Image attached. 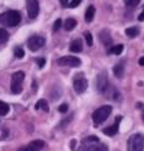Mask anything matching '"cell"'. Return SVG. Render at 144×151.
Returning <instances> with one entry per match:
<instances>
[{
    "instance_id": "cell-1",
    "label": "cell",
    "mask_w": 144,
    "mask_h": 151,
    "mask_svg": "<svg viewBox=\"0 0 144 151\" xmlns=\"http://www.w3.org/2000/svg\"><path fill=\"white\" fill-rule=\"evenodd\" d=\"M21 20L20 13L17 10H9V12L0 15V24L4 26H17Z\"/></svg>"
},
{
    "instance_id": "cell-2",
    "label": "cell",
    "mask_w": 144,
    "mask_h": 151,
    "mask_svg": "<svg viewBox=\"0 0 144 151\" xmlns=\"http://www.w3.org/2000/svg\"><path fill=\"white\" fill-rule=\"evenodd\" d=\"M111 111H113V109H111V106H109V105L100 106L99 109H97L93 112V115H92L93 122L95 124V125H100V124H103L106 119L110 116Z\"/></svg>"
},
{
    "instance_id": "cell-3",
    "label": "cell",
    "mask_w": 144,
    "mask_h": 151,
    "mask_svg": "<svg viewBox=\"0 0 144 151\" xmlns=\"http://www.w3.org/2000/svg\"><path fill=\"white\" fill-rule=\"evenodd\" d=\"M128 151H144V135L133 134L127 142Z\"/></svg>"
},
{
    "instance_id": "cell-4",
    "label": "cell",
    "mask_w": 144,
    "mask_h": 151,
    "mask_svg": "<svg viewBox=\"0 0 144 151\" xmlns=\"http://www.w3.org/2000/svg\"><path fill=\"white\" fill-rule=\"evenodd\" d=\"M25 79V74L23 71H17L13 74L12 76V93L13 94H20L21 90H23V84Z\"/></svg>"
},
{
    "instance_id": "cell-5",
    "label": "cell",
    "mask_w": 144,
    "mask_h": 151,
    "mask_svg": "<svg viewBox=\"0 0 144 151\" xmlns=\"http://www.w3.org/2000/svg\"><path fill=\"white\" fill-rule=\"evenodd\" d=\"M56 65L59 66H69V68H78L82 65V60L78 56H62L56 60Z\"/></svg>"
},
{
    "instance_id": "cell-6",
    "label": "cell",
    "mask_w": 144,
    "mask_h": 151,
    "mask_svg": "<svg viewBox=\"0 0 144 151\" xmlns=\"http://www.w3.org/2000/svg\"><path fill=\"white\" fill-rule=\"evenodd\" d=\"M73 86H74V91H75L77 94H83L84 91L88 89V81H87V79L84 78L83 74H78L74 76Z\"/></svg>"
},
{
    "instance_id": "cell-7",
    "label": "cell",
    "mask_w": 144,
    "mask_h": 151,
    "mask_svg": "<svg viewBox=\"0 0 144 151\" xmlns=\"http://www.w3.org/2000/svg\"><path fill=\"white\" fill-rule=\"evenodd\" d=\"M44 44H45V39L39 35L31 36L28 40V47L30 51H38L39 49H41V47L44 46Z\"/></svg>"
},
{
    "instance_id": "cell-8",
    "label": "cell",
    "mask_w": 144,
    "mask_h": 151,
    "mask_svg": "<svg viewBox=\"0 0 144 151\" xmlns=\"http://www.w3.org/2000/svg\"><path fill=\"white\" fill-rule=\"evenodd\" d=\"M108 85H109L108 74H106V71H102L97 76V79H95V88H97V90L99 91V93L103 94Z\"/></svg>"
},
{
    "instance_id": "cell-9",
    "label": "cell",
    "mask_w": 144,
    "mask_h": 151,
    "mask_svg": "<svg viewBox=\"0 0 144 151\" xmlns=\"http://www.w3.org/2000/svg\"><path fill=\"white\" fill-rule=\"evenodd\" d=\"M26 9L30 19H35L39 14V3L38 0H26Z\"/></svg>"
},
{
    "instance_id": "cell-10",
    "label": "cell",
    "mask_w": 144,
    "mask_h": 151,
    "mask_svg": "<svg viewBox=\"0 0 144 151\" xmlns=\"http://www.w3.org/2000/svg\"><path fill=\"white\" fill-rule=\"evenodd\" d=\"M44 146H45V142L43 140H33L26 146L20 147L18 151H40L44 149Z\"/></svg>"
},
{
    "instance_id": "cell-11",
    "label": "cell",
    "mask_w": 144,
    "mask_h": 151,
    "mask_svg": "<svg viewBox=\"0 0 144 151\" xmlns=\"http://www.w3.org/2000/svg\"><path fill=\"white\" fill-rule=\"evenodd\" d=\"M120 121H122V116H118V119H115V122L113 124V125L103 129V134H105L106 136H110V137L115 136L119 131V122Z\"/></svg>"
},
{
    "instance_id": "cell-12",
    "label": "cell",
    "mask_w": 144,
    "mask_h": 151,
    "mask_svg": "<svg viewBox=\"0 0 144 151\" xmlns=\"http://www.w3.org/2000/svg\"><path fill=\"white\" fill-rule=\"evenodd\" d=\"M106 98H109V99H111V100H114V101H119L120 99H122V95H120V93L118 90H117L113 85H108L106 86V89L104 90V93H103Z\"/></svg>"
},
{
    "instance_id": "cell-13",
    "label": "cell",
    "mask_w": 144,
    "mask_h": 151,
    "mask_svg": "<svg viewBox=\"0 0 144 151\" xmlns=\"http://www.w3.org/2000/svg\"><path fill=\"white\" fill-rule=\"evenodd\" d=\"M99 39L100 41H102V44L104 46H111L113 45V39H111V36H110V33L108 30H102L100 31V34H99Z\"/></svg>"
},
{
    "instance_id": "cell-14",
    "label": "cell",
    "mask_w": 144,
    "mask_h": 151,
    "mask_svg": "<svg viewBox=\"0 0 144 151\" xmlns=\"http://www.w3.org/2000/svg\"><path fill=\"white\" fill-rule=\"evenodd\" d=\"M124 70H125V66H124V61H120L118 63L117 65L113 68V73L115 75V78L118 79H122L124 76Z\"/></svg>"
},
{
    "instance_id": "cell-15",
    "label": "cell",
    "mask_w": 144,
    "mask_h": 151,
    "mask_svg": "<svg viewBox=\"0 0 144 151\" xmlns=\"http://www.w3.org/2000/svg\"><path fill=\"white\" fill-rule=\"evenodd\" d=\"M70 51L72 52H80L83 50V42L82 40L79 39V37H77V39H74L72 42H70Z\"/></svg>"
},
{
    "instance_id": "cell-16",
    "label": "cell",
    "mask_w": 144,
    "mask_h": 151,
    "mask_svg": "<svg viewBox=\"0 0 144 151\" xmlns=\"http://www.w3.org/2000/svg\"><path fill=\"white\" fill-rule=\"evenodd\" d=\"M94 15H95V8H94V5H90V6H88V9L85 10V21L87 23H92L93 19H94Z\"/></svg>"
},
{
    "instance_id": "cell-17",
    "label": "cell",
    "mask_w": 144,
    "mask_h": 151,
    "mask_svg": "<svg viewBox=\"0 0 144 151\" xmlns=\"http://www.w3.org/2000/svg\"><path fill=\"white\" fill-rule=\"evenodd\" d=\"M77 20L75 19H73V18H68L65 20V23H64V29H65L67 31H72L74 28L77 26Z\"/></svg>"
},
{
    "instance_id": "cell-18",
    "label": "cell",
    "mask_w": 144,
    "mask_h": 151,
    "mask_svg": "<svg viewBox=\"0 0 144 151\" xmlns=\"http://www.w3.org/2000/svg\"><path fill=\"white\" fill-rule=\"evenodd\" d=\"M139 33H140V30L138 26H130V28L125 29V34L129 37H135V36L139 35Z\"/></svg>"
},
{
    "instance_id": "cell-19",
    "label": "cell",
    "mask_w": 144,
    "mask_h": 151,
    "mask_svg": "<svg viewBox=\"0 0 144 151\" xmlns=\"http://www.w3.org/2000/svg\"><path fill=\"white\" fill-rule=\"evenodd\" d=\"M35 109L38 110V109H41V110H44V111H49V105H48V102H46V100H44V99H41V100H39L38 102L35 104Z\"/></svg>"
},
{
    "instance_id": "cell-20",
    "label": "cell",
    "mask_w": 144,
    "mask_h": 151,
    "mask_svg": "<svg viewBox=\"0 0 144 151\" xmlns=\"http://www.w3.org/2000/svg\"><path fill=\"white\" fill-rule=\"evenodd\" d=\"M99 142V139L97 137V136H94V135H90V136H88V137H85V139H83L82 140V144L83 145H92V144H98Z\"/></svg>"
},
{
    "instance_id": "cell-21",
    "label": "cell",
    "mask_w": 144,
    "mask_h": 151,
    "mask_svg": "<svg viewBox=\"0 0 144 151\" xmlns=\"http://www.w3.org/2000/svg\"><path fill=\"white\" fill-rule=\"evenodd\" d=\"M124 50V45L123 44H118V45H113L110 49V52L114 54V55H120Z\"/></svg>"
},
{
    "instance_id": "cell-22",
    "label": "cell",
    "mask_w": 144,
    "mask_h": 151,
    "mask_svg": "<svg viewBox=\"0 0 144 151\" xmlns=\"http://www.w3.org/2000/svg\"><path fill=\"white\" fill-rule=\"evenodd\" d=\"M8 39H9V33L5 29L0 28V44H4V42H7Z\"/></svg>"
},
{
    "instance_id": "cell-23",
    "label": "cell",
    "mask_w": 144,
    "mask_h": 151,
    "mask_svg": "<svg viewBox=\"0 0 144 151\" xmlns=\"http://www.w3.org/2000/svg\"><path fill=\"white\" fill-rule=\"evenodd\" d=\"M8 112H9V105L4 101H0V115L4 116V115H7Z\"/></svg>"
},
{
    "instance_id": "cell-24",
    "label": "cell",
    "mask_w": 144,
    "mask_h": 151,
    "mask_svg": "<svg viewBox=\"0 0 144 151\" xmlns=\"http://www.w3.org/2000/svg\"><path fill=\"white\" fill-rule=\"evenodd\" d=\"M84 39L87 41V45L88 46H93V36H92V33L90 31H84Z\"/></svg>"
},
{
    "instance_id": "cell-25",
    "label": "cell",
    "mask_w": 144,
    "mask_h": 151,
    "mask_svg": "<svg viewBox=\"0 0 144 151\" xmlns=\"http://www.w3.org/2000/svg\"><path fill=\"white\" fill-rule=\"evenodd\" d=\"M140 3V0H124V4L127 6L129 8H134V6H138Z\"/></svg>"
},
{
    "instance_id": "cell-26",
    "label": "cell",
    "mask_w": 144,
    "mask_h": 151,
    "mask_svg": "<svg viewBox=\"0 0 144 151\" xmlns=\"http://www.w3.org/2000/svg\"><path fill=\"white\" fill-rule=\"evenodd\" d=\"M14 54H15V56H17L18 59H23L24 58V55H25V52H24V50L21 49V47H15V51H14Z\"/></svg>"
},
{
    "instance_id": "cell-27",
    "label": "cell",
    "mask_w": 144,
    "mask_h": 151,
    "mask_svg": "<svg viewBox=\"0 0 144 151\" xmlns=\"http://www.w3.org/2000/svg\"><path fill=\"white\" fill-rule=\"evenodd\" d=\"M80 3H82V0H72V1H70V3H69V4L67 5V6H68V8H72V9H73V8H77L78 5L80 4Z\"/></svg>"
},
{
    "instance_id": "cell-28",
    "label": "cell",
    "mask_w": 144,
    "mask_h": 151,
    "mask_svg": "<svg viewBox=\"0 0 144 151\" xmlns=\"http://www.w3.org/2000/svg\"><path fill=\"white\" fill-rule=\"evenodd\" d=\"M60 26H62V20L60 19H56V21L54 23V26H53V31H58L60 29Z\"/></svg>"
},
{
    "instance_id": "cell-29",
    "label": "cell",
    "mask_w": 144,
    "mask_h": 151,
    "mask_svg": "<svg viewBox=\"0 0 144 151\" xmlns=\"http://www.w3.org/2000/svg\"><path fill=\"white\" fill-rule=\"evenodd\" d=\"M68 109H69V107H68V104H63V105L59 106V109H58V110H59L60 112H67Z\"/></svg>"
},
{
    "instance_id": "cell-30",
    "label": "cell",
    "mask_w": 144,
    "mask_h": 151,
    "mask_svg": "<svg viewBox=\"0 0 144 151\" xmlns=\"http://www.w3.org/2000/svg\"><path fill=\"white\" fill-rule=\"evenodd\" d=\"M36 63H38V65H39V68L41 69L43 66H44L45 65V59H36Z\"/></svg>"
},
{
    "instance_id": "cell-31",
    "label": "cell",
    "mask_w": 144,
    "mask_h": 151,
    "mask_svg": "<svg viewBox=\"0 0 144 151\" xmlns=\"http://www.w3.org/2000/svg\"><path fill=\"white\" fill-rule=\"evenodd\" d=\"M138 20H139V21H144V10L139 14V17H138Z\"/></svg>"
},
{
    "instance_id": "cell-32",
    "label": "cell",
    "mask_w": 144,
    "mask_h": 151,
    "mask_svg": "<svg viewBox=\"0 0 144 151\" xmlns=\"http://www.w3.org/2000/svg\"><path fill=\"white\" fill-rule=\"evenodd\" d=\"M59 1H60V4L63 5V6H67V5H68V1H69V0H59Z\"/></svg>"
},
{
    "instance_id": "cell-33",
    "label": "cell",
    "mask_w": 144,
    "mask_h": 151,
    "mask_svg": "<svg viewBox=\"0 0 144 151\" xmlns=\"http://www.w3.org/2000/svg\"><path fill=\"white\" fill-rule=\"evenodd\" d=\"M138 63H139V65H140V66H144V56H142Z\"/></svg>"
},
{
    "instance_id": "cell-34",
    "label": "cell",
    "mask_w": 144,
    "mask_h": 151,
    "mask_svg": "<svg viewBox=\"0 0 144 151\" xmlns=\"http://www.w3.org/2000/svg\"><path fill=\"white\" fill-rule=\"evenodd\" d=\"M75 142H77L75 140H72V144H70L72 145V150H75Z\"/></svg>"
},
{
    "instance_id": "cell-35",
    "label": "cell",
    "mask_w": 144,
    "mask_h": 151,
    "mask_svg": "<svg viewBox=\"0 0 144 151\" xmlns=\"http://www.w3.org/2000/svg\"><path fill=\"white\" fill-rule=\"evenodd\" d=\"M142 120L144 121V107H143V110H142Z\"/></svg>"
}]
</instances>
